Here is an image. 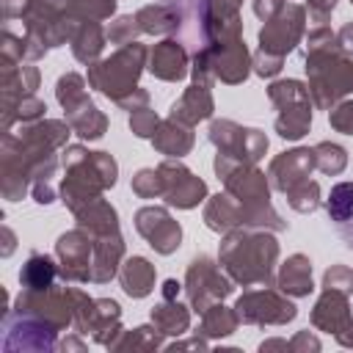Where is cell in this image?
Instances as JSON below:
<instances>
[{
  "mask_svg": "<svg viewBox=\"0 0 353 353\" xmlns=\"http://www.w3.org/2000/svg\"><path fill=\"white\" fill-rule=\"evenodd\" d=\"M306 74L309 91L320 108L353 91V61L325 25H317L306 39Z\"/></svg>",
  "mask_w": 353,
  "mask_h": 353,
  "instance_id": "cell-1",
  "label": "cell"
},
{
  "mask_svg": "<svg viewBox=\"0 0 353 353\" xmlns=\"http://www.w3.org/2000/svg\"><path fill=\"white\" fill-rule=\"evenodd\" d=\"M63 168H66V176L61 182V201L72 212L99 199L105 188L116 185V160L108 152H88L83 146H66Z\"/></svg>",
  "mask_w": 353,
  "mask_h": 353,
  "instance_id": "cell-2",
  "label": "cell"
},
{
  "mask_svg": "<svg viewBox=\"0 0 353 353\" xmlns=\"http://www.w3.org/2000/svg\"><path fill=\"white\" fill-rule=\"evenodd\" d=\"M279 245L265 232L232 229L221 245V262L240 284H270Z\"/></svg>",
  "mask_w": 353,
  "mask_h": 353,
  "instance_id": "cell-3",
  "label": "cell"
},
{
  "mask_svg": "<svg viewBox=\"0 0 353 353\" xmlns=\"http://www.w3.org/2000/svg\"><path fill=\"white\" fill-rule=\"evenodd\" d=\"M143 58H146V47L138 41H130L110 58L91 63L88 83L99 88L105 97H110L113 102H121L127 94L135 91V80L143 69Z\"/></svg>",
  "mask_w": 353,
  "mask_h": 353,
  "instance_id": "cell-4",
  "label": "cell"
},
{
  "mask_svg": "<svg viewBox=\"0 0 353 353\" xmlns=\"http://www.w3.org/2000/svg\"><path fill=\"white\" fill-rule=\"evenodd\" d=\"M210 141L218 146V157H215V171L223 179L234 165L240 163H256L265 152H268V138L259 130H248L240 127L229 119L212 121L210 127Z\"/></svg>",
  "mask_w": 353,
  "mask_h": 353,
  "instance_id": "cell-5",
  "label": "cell"
},
{
  "mask_svg": "<svg viewBox=\"0 0 353 353\" xmlns=\"http://www.w3.org/2000/svg\"><path fill=\"white\" fill-rule=\"evenodd\" d=\"M268 94L281 110V116L276 119L279 135L287 141H298L301 135H306L312 124V110H309V91L303 88V83L281 80V83H273Z\"/></svg>",
  "mask_w": 353,
  "mask_h": 353,
  "instance_id": "cell-6",
  "label": "cell"
},
{
  "mask_svg": "<svg viewBox=\"0 0 353 353\" xmlns=\"http://www.w3.org/2000/svg\"><path fill=\"white\" fill-rule=\"evenodd\" d=\"M3 350H50L55 347V331L36 314L8 309L3 314Z\"/></svg>",
  "mask_w": 353,
  "mask_h": 353,
  "instance_id": "cell-7",
  "label": "cell"
},
{
  "mask_svg": "<svg viewBox=\"0 0 353 353\" xmlns=\"http://www.w3.org/2000/svg\"><path fill=\"white\" fill-rule=\"evenodd\" d=\"M232 292V284L221 276L215 262L210 256H196L188 268V298L196 312H207L215 301L226 298Z\"/></svg>",
  "mask_w": 353,
  "mask_h": 353,
  "instance_id": "cell-8",
  "label": "cell"
},
{
  "mask_svg": "<svg viewBox=\"0 0 353 353\" xmlns=\"http://www.w3.org/2000/svg\"><path fill=\"white\" fill-rule=\"evenodd\" d=\"M301 33H303V8L301 6H284L259 30V50L268 55L284 58L298 44Z\"/></svg>",
  "mask_w": 353,
  "mask_h": 353,
  "instance_id": "cell-9",
  "label": "cell"
},
{
  "mask_svg": "<svg viewBox=\"0 0 353 353\" xmlns=\"http://www.w3.org/2000/svg\"><path fill=\"white\" fill-rule=\"evenodd\" d=\"M55 254L61 259V276L69 281H91V256H94V234L72 229L58 237Z\"/></svg>",
  "mask_w": 353,
  "mask_h": 353,
  "instance_id": "cell-10",
  "label": "cell"
},
{
  "mask_svg": "<svg viewBox=\"0 0 353 353\" xmlns=\"http://www.w3.org/2000/svg\"><path fill=\"white\" fill-rule=\"evenodd\" d=\"M135 229L149 240V245L157 254H171L179 248L182 229L163 207H143L135 215Z\"/></svg>",
  "mask_w": 353,
  "mask_h": 353,
  "instance_id": "cell-11",
  "label": "cell"
},
{
  "mask_svg": "<svg viewBox=\"0 0 353 353\" xmlns=\"http://www.w3.org/2000/svg\"><path fill=\"white\" fill-rule=\"evenodd\" d=\"M234 309L243 323H287L295 317V306L270 290L245 292Z\"/></svg>",
  "mask_w": 353,
  "mask_h": 353,
  "instance_id": "cell-12",
  "label": "cell"
},
{
  "mask_svg": "<svg viewBox=\"0 0 353 353\" xmlns=\"http://www.w3.org/2000/svg\"><path fill=\"white\" fill-rule=\"evenodd\" d=\"M157 171L163 174V182H165V193L163 196H165L168 204L190 210V207H196L207 196V185L199 176H193L182 163L165 160V163H160Z\"/></svg>",
  "mask_w": 353,
  "mask_h": 353,
  "instance_id": "cell-13",
  "label": "cell"
},
{
  "mask_svg": "<svg viewBox=\"0 0 353 353\" xmlns=\"http://www.w3.org/2000/svg\"><path fill=\"white\" fill-rule=\"evenodd\" d=\"M314 168V152L312 149H292V152H284L279 154L273 163H270V179H273V188H279L281 193L292 190L295 185L306 182L309 174Z\"/></svg>",
  "mask_w": 353,
  "mask_h": 353,
  "instance_id": "cell-14",
  "label": "cell"
},
{
  "mask_svg": "<svg viewBox=\"0 0 353 353\" xmlns=\"http://www.w3.org/2000/svg\"><path fill=\"white\" fill-rule=\"evenodd\" d=\"M312 323H314L317 328H323V331H334V334L345 331L347 323H350L347 292L325 287L323 298L317 301V306H314V312H312Z\"/></svg>",
  "mask_w": 353,
  "mask_h": 353,
  "instance_id": "cell-15",
  "label": "cell"
},
{
  "mask_svg": "<svg viewBox=\"0 0 353 353\" xmlns=\"http://www.w3.org/2000/svg\"><path fill=\"white\" fill-rule=\"evenodd\" d=\"M124 254V243L119 232L94 234V256H91V281H108L119 270V259Z\"/></svg>",
  "mask_w": 353,
  "mask_h": 353,
  "instance_id": "cell-16",
  "label": "cell"
},
{
  "mask_svg": "<svg viewBox=\"0 0 353 353\" xmlns=\"http://www.w3.org/2000/svg\"><path fill=\"white\" fill-rule=\"evenodd\" d=\"M204 221L215 232H232V229L245 226V207L232 193H223V196L218 193L210 199V204L204 210Z\"/></svg>",
  "mask_w": 353,
  "mask_h": 353,
  "instance_id": "cell-17",
  "label": "cell"
},
{
  "mask_svg": "<svg viewBox=\"0 0 353 353\" xmlns=\"http://www.w3.org/2000/svg\"><path fill=\"white\" fill-rule=\"evenodd\" d=\"M188 66V52L182 47V41H163V44H154L152 50V74H157L160 80H182L185 77V69Z\"/></svg>",
  "mask_w": 353,
  "mask_h": 353,
  "instance_id": "cell-18",
  "label": "cell"
},
{
  "mask_svg": "<svg viewBox=\"0 0 353 353\" xmlns=\"http://www.w3.org/2000/svg\"><path fill=\"white\" fill-rule=\"evenodd\" d=\"M210 113H212V97H210V85L204 83H193L171 108V119L182 124H196Z\"/></svg>",
  "mask_w": 353,
  "mask_h": 353,
  "instance_id": "cell-19",
  "label": "cell"
},
{
  "mask_svg": "<svg viewBox=\"0 0 353 353\" xmlns=\"http://www.w3.org/2000/svg\"><path fill=\"white\" fill-rule=\"evenodd\" d=\"M152 143L154 149H160L163 154L168 157H182L190 152L193 146V132H190V124H182L176 119H168L157 127V132L152 135Z\"/></svg>",
  "mask_w": 353,
  "mask_h": 353,
  "instance_id": "cell-20",
  "label": "cell"
},
{
  "mask_svg": "<svg viewBox=\"0 0 353 353\" xmlns=\"http://www.w3.org/2000/svg\"><path fill=\"white\" fill-rule=\"evenodd\" d=\"M135 22L146 33H171L182 28V11L174 3H154L135 14Z\"/></svg>",
  "mask_w": 353,
  "mask_h": 353,
  "instance_id": "cell-21",
  "label": "cell"
},
{
  "mask_svg": "<svg viewBox=\"0 0 353 353\" xmlns=\"http://www.w3.org/2000/svg\"><path fill=\"white\" fill-rule=\"evenodd\" d=\"M58 279V268L47 254H30L28 262L19 270V284L22 290H33V292H44L52 290Z\"/></svg>",
  "mask_w": 353,
  "mask_h": 353,
  "instance_id": "cell-22",
  "label": "cell"
},
{
  "mask_svg": "<svg viewBox=\"0 0 353 353\" xmlns=\"http://www.w3.org/2000/svg\"><path fill=\"white\" fill-rule=\"evenodd\" d=\"M77 215V223L83 229H88L91 234H110V232H119V218H116V210L99 196L88 204H83L80 210H74Z\"/></svg>",
  "mask_w": 353,
  "mask_h": 353,
  "instance_id": "cell-23",
  "label": "cell"
},
{
  "mask_svg": "<svg viewBox=\"0 0 353 353\" xmlns=\"http://www.w3.org/2000/svg\"><path fill=\"white\" fill-rule=\"evenodd\" d=\"M119 279H121V287L127 295L132 298H143L152 292L154 287V268L149 265V259L143 256H130L121 270H119Z\"/></svg>",
  "mask_w": 353,
  "mask_h": 353,
  "instance_id": "cell-24",
  "label": "cell"
},
{
  "mask_svg": "<svg viewBox=\"0 0 353 353\" xmlns=\"http://www.w3.org/2000/svg\"><path fill=\"white\" fill-rule=\"evenodd\" d=\"M66 121L72 124V130L80 135V138H88V141H97L105 135V127H108V119L97 110V105L91 99H83L80 105L69 108L66 110Z\"/></svg>",
  "mask_w": 353,
  "mask_h": 353,
  "instance_id": "cell-25",
  "label": "cell"
},
{
  "mask_svg": "<svg viewBox=\"0 0 353 353\" xmlns=\"http://www.w3.org/2000/svg\"><path fill=\"white\" fill-rule=\"evenodd\" d=\"M279 287L290 295H309L312 292V262L303 254H292L281 265Z\"/></svg>",
  "mask_w": 353,
  "mask_h": 353,
  "instance_id": "cell-26",
  "label": "cell"
},
{
  "mask_svg": "<svg viewBox=\"0 0 353 353\" xmlns=\"http://www.w3.org/2000/svg\"><path fill=\"white\" fill-rule=\"evenodd\" d=\"M105 47V33H102V25L99 22H80L74 36H72V52L77 61L83 63H94L97 55L102 52Z\"/></svg>",
  "mask_w": 353,
  "mask_h": 353,
  "instance_id": "cell-27",
  "label": "cell"
},
{
  "mask_svg": "<svg viewBox=\"0 0 353 353\" xmlns=\"http://www.w3.org/2000/svg\"><path fill=\"white\" fill-rule=\"evenodd\" d=\"M152 320H154V325H157V331L160 334H182L185 328H188V312H185V306H179L176 301H165L163 298V303L152 312Z\"/></svg>",
  "mask_w": 353,
  "mask_h": 353,
  "instance_id": "cell-28",
  "label": "cell"
},
{
  "mask_svg": "<svg viewBox=\"0 0 353 353\" xmlns=\"http://www.w3.org/2000/svg\"><path fill=\"white\" fill-rule=\"evenodd\" d=\"M325 210H328V218L334 226L345 223L350 215H353V182H339L331 188V196L325 201Z\"/></svg>",
  "mask_w": 353,
  "mask_h": 353,
  "instance_id": "cell-29",
  "label": "cell"
},
{
  "mask_svg": "<svg viewBox=\"0 0 353 353\" xmlns=\"http://www.w3.org/2000/svg\"><path fill=\"white\" fill-rule=\"evenodd\" d=\"M77 22H99L116 11V0H63Z\"/></svg>",
  "mask_w": 353,
  "mask_h": 353,
  "instance_id": "cell-30",
  "label": "cell"
},
{
  "mask_svg": "<svg viewBox=\"0 0 353 353\" xmlns=\"http://www.w3.org/2000/svg\"><path fill=\"white\" fill-rule=\"evenodd\" d=\"M237 320H240V317H237V312H229L226 306L212 303V306L204 312L201 331H204V334H210V336H226V334H232V331H234Z\"/></svg>",
  "mask_w": 353,
  "mask_h": 353,
  "instance_id": "cell-31",
  "label": "cell"
},
{
  "mask_svg": "<svg viewBox=\"0 0 353 353\" xmlns=\"http://www.w3.org/2000/svg\"><path fill=\"white\" fill-rule=\"evenodd\" d=\"M312 152H314V165H317L323 174H339V171L345 168V163H347L345 149L336 146V143H328V141L317 143Z\"/></svg>",
  "mask_w": 353,
  "mask_h": 353,
  "instance_id": "cell-32",
  "label": "cell"
},
{
  "mask_svg": "<svg viewBox=\"0 0 353 353\" xmlns=\"http://www.w3.org/2000/svg\"><path fill=\"white\" fill-rule=\"evenodd\" d=\"M287 199H290V207H292V210H298V212H312V210H317V204H320V188H317V182L306 179V182L295 185L292 190H287Z\"/></svg>",
  "mask_w": 353,
  "mask_h": 353,
  "instance_id": "cell-33",
  "label": "cell"
},
{
  "mask_svg": "<svg viewBox=\"0 0 353 353\" xmlns=\"http://www.w3.org/2000/svg\"><path fill=\"white\" fill-rule=\"evenodd\" d=\"M132 190L141 196V199H152V196H163L165 193V182H163V174L154 171V168H143L132 176Z\"/></svg>",
  "mask_w": 353,
  "mask_h": 353,
  "instance_id": "cell-34",
  "label": "cell"
},
{
  "mask_svg": "<svg viewBox=\"0 0 353 353\" xmlns=\"http://www.w3.org/2000/svg\"><path fill=\"white\" fill-rule=\"evenodd\" d=\"M130 127H132V132H135L138 138H152V135L157 132L160 121H157V116H154L149 108H138V110H132V116H130Z\"/></svg>",
  "mask_w": 353,
  "mask_h": 353,
  "instance_id": "cell-35",
  "label": "cell"
},
{
  "mask_svg": "<svg viewBox=\"0 0 353 353\" xmlns=\"http://www.w3.org/2000/svg\"><path fill=\"white\" fill-rule=\"evenodd\" d=\"M135 30H141L138 22H135V17H119V19L108 28V39H110L113 44H121V47H124V44L132 41Z\"/></svg>",
  "mask_w": 353,
  "mask_h": 353,
  "instance_id": "cell-36",
  "label": "cell"
},
{
  "mask_svg": "<svg viewBox=\"0 0 353 353\" xmlns=\"http://www.w3.org/2000/svg\"><path fill=\"white\" fill-rule=\"evenodd\" d=\"M323 287H331V290H342V292H350L353 290V270L342 268V265H334L328 273H325V281Z\"/></svg>",
  "mask_w": 353,
  "mask_h": 353,
  "instance_id": "cell-37",
  "label": "cell"
},
{
  "mask_svg": "<svg viewBox=\"0 0 353 353\" xmlns=\"http://www.w3.org/2000/svg\"><path fill=\"white\" fill-rule=\"evenodd\" d=\"M331 127H336L345 135H353V102H339L331 110Z\"/></svg>",
  "mask_w": 353,
  "mask_h": 353,
  "instance_id": "cell-38",
  "label": "cell"
},
{
  "mask_svg": "<svg viewBox=\"0 0 353 353\" xmlns=\"http://www.w3.org/2000/svg\"><path fill=\"white\" fill-rule=\"evenodd\" d=\"M334 6H336V0H309V11H312L314 28L328 22V14L334 11Z\"/></svg>",
  "mask_w": 353,
  "mask_h": 353,
  "instance_id": "cell-39",
  "label": "cell"
},
{
  "mask_svg": "<svg viewBox=\"0 0 353 353\" xmlns=\"http://www.w3.org/2000/svg\"><path fill=\"white\" fill-rule=\"evenodd\" d=\"M281 61H284V58H276V55H268V52L259 50L254 63H256V72H259L262 77H270V74H276V72L281 69Z\"/></svg>",
  "mask_w": 353,
  "mask_h": 353,
  "instance_id": "cell-40",
  "label": "cell"
},
{
  "mask_svg": "<svg viewBox=\"0 0 353 353\" xmlns=\"http://www.w3.org/2000/svg\"><path fill=\"white\" fill-rule=\"evenodd\" d=\"M33 0H0V8H3V19H14V17H25L28 8H30Z\"/></svg>",
  "mask_w": 353,
  "mask_h": 353,
  "instance_id": "cell-41",
  "label": "cell"
},
{
  "mask_svg": "<svg viewBox=\"0 0 353 353\" xmlns=\"http://www.w3.org/2000/svg\"><path fill=\"white\" fill-rule=\"evenodd\" d=\"M284 8V0H254V11H256V17L259 19H270V17H276L279 11Z\"/></svg>",
  "mask_w": 353,
  "mask_h": 353,
  "instance_id": "cell-42",
  "label": "cell"
},
{
  "mask_svg": "<svg viewBox=\"0 0 353 353\" xmlns=\"http://www.w3.org/2000/svg\"><path fill=\"white\" fill-rule=\"evenodd\" d=\"M30 193H33V199H36L39 204H50V201H55V190H52L50 182H33V185H30Z\"/></svg>",
  "mask_w": 353,
  "mask_h": 353,
  "instance_id": "cell-43",
  "label": "cell"
},
{
  "mask_svg": "<svg viewBox=\"0 0 353 353\" xmlns=\"http://www.w3.org/2000/svg\"><path fill=\"white\" fill-rule=\"evenodd\" d=\"M336 232L342 234L345 245H347V248H353V215H350L345 223H339V226H336Z\"/></svg>",
  "mask_w": 353,
  "mask_h": 353,
  "instance_id": "cell-44",
  "label": "cell"
},
{
  "mask_svg": "<svg viewBox=\"0 0 353 353\" xmlns=\"http://www.w3.org/2000/svg\"><path fill=\"white\" fill-rule=\"evenodd\" d=\"M176 292H179V284H176L174 279H168V281L163 284V298H165V301H174Z\"/></svg>",
  "mask_w": 353,
  "mask_h": 353,
  "instance_id": "cell-45",
  "label": "cell"
},
{
  "mask_svg": "<svg viewBox=\"0 0 353 353\" xmlns=\"http://www.w3.org/2000/svg\"><path fill=\"white\" fill-rule=\"evenodd\" d=\"M3 237H6V248H3V256H8L14 251V232L8 226H3Z\"/></svg>",
  "mask_w": 353,
  "mask_h": 353,
  "instance_id": "cell-46",
  "label": "cell"
}]
</instances>
